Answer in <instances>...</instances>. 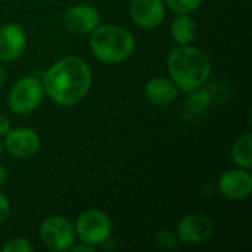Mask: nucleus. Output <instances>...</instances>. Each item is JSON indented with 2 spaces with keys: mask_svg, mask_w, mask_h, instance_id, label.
I'll return each instance as SVG.
<instances>
[{
  "mask_svg": "<svg viewBox=\"0 0 252 252\" xmlns=\"http://www.w3.org/2000/svg\"><path fill=\"white\" fill-rule=\"evenodd\" d=\"M44 94L56 105L71 108L78 105L90 92L93 74L80 56H63L52 63L41 77Z\"/></svg>",
  "mask_w": 252,
  "mask_h": 252,
  "instance_id": "obj_1",
  "label": "nucleus"
},
{
  "mask_svg": "<svg viewBox=\"0 0 252 252\" xmlns=\"http://www.w3.org/2000/svg\"><path fill=\"white\" fill-rule=\"evenodd\" d=\"M167 71L179 92L190 93L205 86L211 77L213 63L201 47L176 46L167 56Z\"/></svg>",
  "mask_w": 252,
  "mask_h": 252,
  "instance_id": "obj_2",
  "label": "nucleus"
},
{
  "mask_svg": "<svg viewBox=\"0 0 252 252\" xmlns=\"http://www.w3.org/2000/svg\"><path fill=\"white\" fill-rule=\"evenodd\" d=\"M89 47L99 62L117 65L133 55L136 38L131 31L121 25L100 24L89 34Z\"/></svg>",
  "mask_w": 252,
  "mask_h": 252,
  "instance_id": "obj_3",
  "label": "nucleus"
},
{
  "mask_svg": "<svg viewBox=\"0 0 252 252\" xmlns=\"http://www.w3.org/2000/svg\"><path fill=\"white\" fill-rule=\"evenodd\" d=\"M74 229L80 242L96 248L109 241L112 235V220L106 211L99 208H89L77 217Z\"/></svg>",
  "mask_w": 252,
  "mask_h": 252,
  "instance_id": "obj_4",
  "label": "nucleus"
},
{
  "mask_svg": "<svg viewBox=\"0 0 252 252\" xmlns=\"http://www.w3.org/2000/svg\"><path fill=\"white\" fill-rule=\"evenodd\" d=\"M43 97L41 80L34 75H24L12 84L7 93V106L16 115H28L41 105Z\"/></svg>",
  "mask_w": 252,
  "mask_h": 252,
  "instance_id": "obj_5",
  "label": "nucleus"
},
{
  "mask_svg": "<svg viewBox=\"0 0 252 252\" xmlns=\"http://www.w3.org/2000/svg\"><path fill=\"white\" fill-rule=\"evenodd\" d=\"M38 236L41 244L52 252L69 251L77 239L74 224L62 216L46 217L40 223Z\"/></svg>",
  "mask_w": 252,
  "mask_h": 252,
  "instance_id": "obj_6",
  "label": "nucleus"
},
{
  "mask_svg": "<svg viewBox=\"0 0 252 252\" xmlns=\"http://www.w3.org/2000/svg\"><path fill=\"white\" fill-rule=\"evenodd\" d=\"M216 230L214 221L205 214H186L176 224V236L183 245H201L208 242Z\"/></svg>",
  "mask_w": 252,
  "mask_h": 252,
  "instance_id": "obj_7",
  "label": "nucleus"
},
{
  "mask_svg": "<svg viewBox=\"0 0 252 252\" xmlns=\"http://www.w3.org/2000/svg\"><path fill=\"white\" fill-rule=\"evenodd\" d=\"M3 139V148L16 159H28L34 157L41 146L38 133L30 127L10 128Z\"/></svg>",
  "mask_w": 252,
  "mask_h": 252,
  "instance_id": "obj_8",
  "label": "nucleus"
},
{
  "mask_svg": "<svg viewBox=\"0 0 252 252\" xmlns=\"http://www.w3.org/2000/svg\"><path fill=\"white\" fill-rule=\"evenodd\" d=\"M100 24H102V15L99 9L89 3L74 4L68 7L63 15L65 28L77 35L90 34Z\"/></svg>",
  "mask_w": 252,
  "mask_h": 252,
  "instance_id": "obj_9",
  "label": "nucleus"
},
{
  "mask_svg": "<svg viewBox=\"0 0 252 252\" xmlns=\"http://www.w3.org/2000/svg\"><path fill=\"white\" fill-rule=\"evenodd\" d=\"M167 6L164 0H130L128 15L131 21L143 30L158 28L165 18Z\"/></svg>",
  "mask_w": 252,
  "mask_h": 252,
  "instance_id": "obj_10",
  "label": "nucleus"
},
{
  "mask_svg": "<svg viewBox=\"0 0 252 252\" xmlns=\"http://www.w3.org/2000/svg\"><path fill=\"white\" fill-rule=\"evenodd\" d=\"M28 44V35L22 25L7 22L0 27V61L10 63L18 61Z\"/></svg>",
  "mask_w": 252,
  "mask_h": 252,
  "instance_id": "obj_11",
  "label": "nucleus"
},
{
  "mask_svg": "<svg viewBox=\"0 0 252 252\" xmlns=\"http://www.w3.org/2000/svg\"><path fill=\"white\" fill-rule=\"evenodd\" d=\"M219 192L229 201H244L252 193V174L250 170L233 168L224 171L219 179Z\"/></svg>",
  "mask_w": 252,
  "mask_h": 252,
  "instance_id": "obj_12",
  "label": "nucleus"
},
{
  "mask_svg": "<svg viewBox=\"0 0 252 252\" xmlns=\"http://www.w3.org/2000/svg\"><path fill=\"white\" fill-rule=\"evenodd\" d=\"M143 93L149 103L155 106H165L177 99L179 89L170 77H154L146 81Z\"/></svg>",
  "mask_w": 252,
  "mask_h": 252,
  "instance_id": "obj_13",
  "label": "nucleus"
},
{
  "mask_svg": "<svg viewBox=\"0 0 252 252\" xmlns=\"http://www.w3.org/2000/svg\"><path fill=\"white\" fill-rule=\"evenodd\" d=\"M170 35L177 46L193 44L198 35V24L192 13H177L171 21Z\"/></svg>",
  "mask_w": 252,
  "mask_h": 252,
  "instance_id": "obj_14",
  "label": "nucleus"
},
{
  "mask_svg": "<svg viewBox=\"0 0 252 252\" xmlns=\"http://www.w3.org/2000/svg\"><path fill=\"white\" fill-rule=\"evenodd\" d=\"M230 157L238 168L251 170L252 168V134H241L232 145Z\"/></svg>",
  "mask_w": 252,
  "mask_h": 252,
  "instance_id": "obj_15",
  "label": "nucleus"
},
{
  "mask_svg": "<svg viewBox=\"0 0 252 252\" xmlns=\"http://www.w3.org/2000/svg\"><path fill=\"white\" fill-rule=\"evenodd\" d=\"M189 94H190L189 99H188V109L189 111H192L195 114H201V112H204V111H207L210 108L211 100H213L210 92L202 90V87H201L198 90L190 92Z\"/></svg>",
  "mask_w": 252,
  "mask_h": 252,
  "instance_id": "obj_16",
  "label": "nucleus"
},
{
  "mask_svg": "<svg viewBox=\"0 0 252 252\" xmlns=\"http://www.w3.org/2000/svg\"><path fill=\"white\" fill-rule=\"evenodd\" d=\"M167 9L177 13H193L201 7L204 0H164Z\"/></svg>",
  "mask_w": 252,
  "mask_h": 252,
  "instance_id": "obj_17",
  "label": "nucleus"
},
{
  "mask_svg": "<svg viewBox=\"0 0 252 252\" xmlns=\"http://www.w3.org/2000/svg\"><path fill=\"white\" fill-rule=\"evenodd\" d=\"M155 244L159 250H164V251H171L177 247L179 244V239L176 236L174 232H170L167 229H161L157 232L155 235Z\"/></svg>",
  "mask_w": 252,
  "mask_h": 252,
  "instance_id": "obj_18",
  "label": "nucleus"
},
{
  "mask_svg": "<svg viewBox=\"0 0 252 252\" xmlns=\"http://www.w3.org/2000/svg\"><path fill=\"white\" fill-rule=\"evenodd\" d=\"M3 252H32L34 247L31 245V242L22 236H16L9 239L3 247H1Z\"/></svg>",
  "mask_w": 252,
  "mask_h": 252,
  "instance_id": "obj_19",
  "label": "nucleus"
},
{
  "mask_svg": "<svg viewBox=\"0 0 252 252\" xmlns=\"http://www.w3.org/2000/svg\"><path fill=\"white\" fill-rule=\"evenodd\" d=\"M10 216V201L9 198L0 190V224H3Z\"/></svg>",
  "mask_w": 252,
  "mask_h": 252,
  "instance_id": "obj_20",
  "label": "nucleus"
},
{
  "mask_svg": "<svg viewBox=\"0 0 252 252\" xmlns=\"http://www.w3.org/2000/svg\"><path fill=\"white\" fill-rule=\"evenodd\" d=\"M12 128V121L7 115L0 114V137H4L7 131Z\"/></svg>",
  "mask_w": 252,
  "mask_h": 252,
  "instance_id": "obj_21",
  "label": "nucleus"
},
{
  "mask_svg": "<svg viewBox=\"0 0 252 252\" xmlns=\"http://www.w3.org/2000/svg\"><path fill=\"white\" fill-rule=\"evenodd\" d=\"M71 252H94L96 251V248L94 247H92V245H89V244H84V242H80L78 241V244H74L72 247H71Z\"/></svg>",
  "mask_w": 252,
  "mask_h": 252,
  "instance_id": "obj_22",
  "label": "nucleus"
},
{
  "mask_svg": "<svg viewBox=\"0 0 252 252\" xmlns=\"http://www.w3.org/2000/svg\"><path fill=\"white\" fill-rule=\"evenodd\" d=\"M7 182V170L4 165L0 164V188H3Z\"/></svg>",
  "mask_w": 252,
  "mask_h": 252,
  "instance_id": "obj_23",
  "label": "nucleus"
},
{
  "mask_svg": "<svg viewBox=\"0 0 252 252\" xmlns=\"http://www.w3.org/2000/svg\"><path fill=\"white\" fill-rule=\"evenodd\" d=\"M6 81H7V71L3 65H0V89L4 87Z\"/></svg>",
  "mask_w": 252,
  "mask_h": 252,
  "instance_id": "obj_24",
  "label": "nucleus"
},
{
  "mask_svg": "<svg viewBox=\"0 0 252 252\" xmlns=\"http://www.w3.org/2000/svg\"><path fill=\"white\" fill-rule=\"evenodd\" d=\"M3 149H4V148H3V142L0 140V158H1V154H3Z\"/></svg>",
  "mask_w": 252,
  "mask_h": 252,
  "instance_id": "obj_25",
  "label": "nucleus"
}]
</instances>
